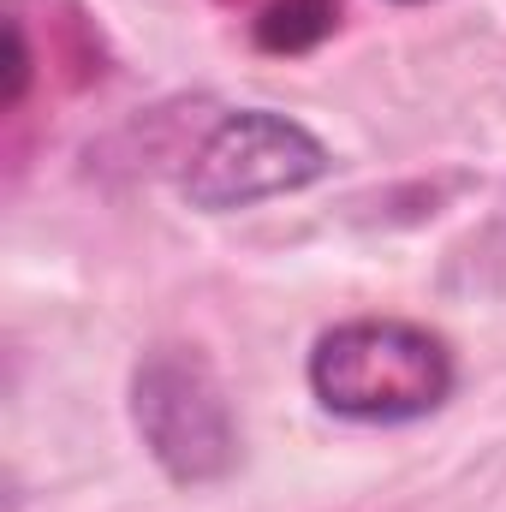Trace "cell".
Returning <instances> with one entry per match:
<instances>
[{"label":"cell","mask_w":506,"mask_h":512,"mask_svg":"<svg viewBox=\"0 0 506 512\" xmlns=\"http://www.w3.org/2000/svg\"><path fill=\"white\" fill-rule=\"evenodd\" d=\"M310 399L340 417V423H370V429H399L435 417L453 387H459V358L453 346L405 316H352L316 334L304 358Z\"/></svg>","instance_id":"cell-1"},{"label":"cell","mask_w":506,"mask_h":512,"mask_svg":"<svg viewBox=\"0 0 506 512\" xmlns=\"http://www.w3.org/2000/svg\"><path fill=\"white\" fill-rule=\"evenodd\" d=\"M30 90V42H24V18L6 12V84H0V102L18 108Z\"/></svg>","instance_id":"cell-5"},{"label":"cell","mask_w":506,"mask_h":512,"mask_svg":"<svg viewBox=\"0 0 506 512\" xmlns=\"http://www.w3.org/2000/svg\"><path fill=\"white\" fill-rule=\"evenodd\" d=\"M340 30V0H268L251 18V42L262 54H310Z\"/></svg>","instance_id":"cell-4"},{"label":"cell","mask_w":506,"mask_h":512,"mask_svg":"<svg viewBox=\"0 0 506 512\" xmlns=\"http://www.w3.org/2000/svg\"><path fill=\"white\" fill-rule=\"evenodd\" d=\"M131 429L149 459L179 483L203 489L239 465V417L197 346H149L131 370Z\"/></svg>","instance_id":"cell-2"},{"label":"cell","mask_w":506,"mask_h":512,"mask_svg":"<svg viewBox=\"0 0 506 512\" xmlns=\"http://www.w3.org/2000/svg\"><path fill=\"white\" fill-rule=\"evenodd\" d=\"M328 173H334V149L304 120L274 108H233L185 155L179 197L203 215H233L274 197H298Z\"/></svg>","instance_id":"cell-3"},{"label":"cell","mask_w":506,"mask_h":512,"mask_svg":"<svg viewBox=\"0 0 506 512\" xmlns=\"http://www.w3.org/2000/svg\"><path fill=\"white\" fill-rule=\"evenodd\" d=\"M399 6H417V0H399Z\"/></svg>","instance_id":"cell-6"}]
</instances>
